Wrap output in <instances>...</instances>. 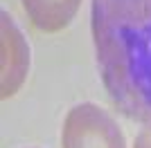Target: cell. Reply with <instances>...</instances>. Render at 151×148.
Returning a JSON list of instances; mask_svg holds the SVG:
<instances>
[{
	"mask_svg": "<svg viewBox=\"0 0 151 148\" xmlns=\"http://www.w3.org/2000/svg\"><path fill=\"white\" fill-rule=\"evenodd\" d=\"M0 27H2V36H0V54H2V70H0V90L2 99H9L20 90L25 83L27 72H29V45H27L23 31L14 18L7 11L0 14Z\"/></svg>",
	"mask_w": 151,
	"mask_h": 148,
	"instance_id": "cell-3",
	"label": "cell"
},
{
	"mask_svg": "<svg viewBox=\"0 0 151 148\" xmlns=\"http://www.w3.org/2000/svg\"><path fill=\"white\" fill-rule=\"evenodd\" d=\"M97 68L113 105L151 126V0H93Z\"/></svg>",
	"mask_w": 151,
	"mask_h": 148,
	"instance_id": "cell-1",
	"label": "cell"
},
{
	"mask_svg": "<svg viewBox=\"0 0 151 148\" xmlns=\"http://www.w3.org/2000/svg\"><path fill=\"white\" fill-rule=\"evenodd\" d=\"M61 144L63 148H126L117 121L95 103H79L68 112Z\"/></svg>",
	"mask_w": 151,
	"mask_h": 148,
	"instance_id": "cell-2",
	"label": "cell"
},
{
	"mask_svg": "<svg viewBox=\"0 0 151 148\" xmlns=\"http://www.w3.org/2000/svg\"><path fill=\"white\" fill-rule=\"evenodd\" d=\"M133 148H151V126L145 128V130H140V135L135 137Z\"/></svg>",
	"mask_w": 151,
	"mask_h": 148,
	"instance_id": "cell-5",
	"label": "cell"
},
{
	"mask_svg": "<svg viewBox=\"0 0 151 148\" xmlns=\"http://www.w3.org/2000/svg\"><path fill=\"white\" fill-rule=\"evenodd\" d=\"M27 18L45 34L65 29L79 11L81 0H20Z\"/></svg>",
	"mask_w": 151,
	"mask_h": 148,
	"instance_id": "cell-4",
	"label": "cell"
}]
</instances>
